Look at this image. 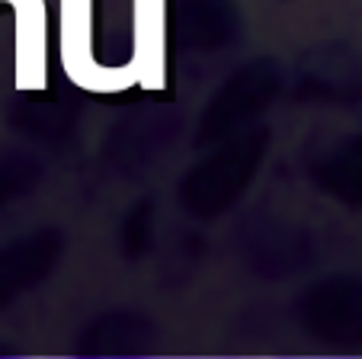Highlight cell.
Segmentation results:
<instances>
[{"instance_id": "6da1fadb", "label": "cell", "mask_w": 362, "mask_h": 359, "mask_svg": "<svg viewBox=\"0 0 362 359\" xmlns=\"http://www.w3.org/2000/svg\"><path fill=\"white\" fill-rule=\"evenodd\" d=\"M58 58L77 90L116 96L138 87L135 64H100L93 55V0H58Z\"/></svg>"}, {"instance_id": "7a4b0ae2", "label": "cell", "mask_w": 362, "mask_h": 359, "mask_svg": "<svg viewBox=\"0 0 362 359\" xmlns=\"http://www.w3.org/2000/svg\"><path fill=\"white\" fill-rule=\"evenodd\" d=\"M13 10V87L42 93L48 87V4L0 0Z\"/></svg>"}, {"instance_id": "3957f363", "label": "cell", "mask_w": 362, "mask_h": 359, "mask_svg": "<svg viewBox=\"0 0 362 359\" xmlns=\"http://www.w3.org/2000/svg\"><path fill=\"white\" fill-rule=\"evenodd\" d=\"M132 64L138 87H167V0H132Z\"/></svg>"}]
</instances>
